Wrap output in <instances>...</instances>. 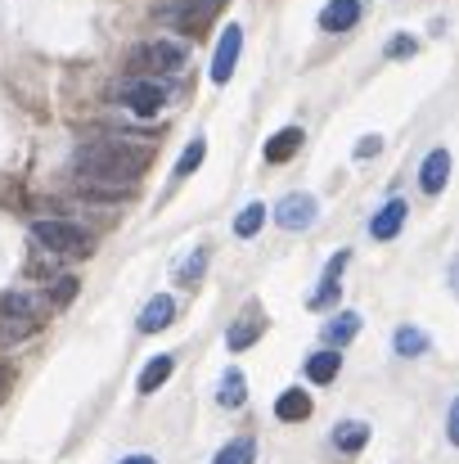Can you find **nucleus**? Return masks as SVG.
<instances>
[{
    "instance_id": "nucleus-1",
    "label": "nucleus",
    "mask_w": 459,
    "mask_h": 464,
    "mask_svg": "<svg viewBox=\"0 0 459 464\" xmlns=\"http://www.w3.org/2000/svg\"><path fill=\"white\" fill-rule=\"evenodd\" d=\"M153 162V145L136 140H91L77 150V171L91 185H136Z\"/></svg>"
},
{
    "instance_id": "nucleus-2",
    "label": "nucleus",
    "mask_w": 459,
    "mask_h": 464,
    "mask_svg": "<svg viewBox=\"0 0 459 464\" xmlns=\"http://www.w3.org/2000/svg\"><path fill=\"white\" fill-rule=\"evenodd\" d=\"M32 244L41 253H59V257H91L95 253V239L72 221H32Z\"/></svg>"
},
{
    "instance_id": "nucleus-3",
    "label": "nucleus",
    "mask_w": 459,
    "mask_h": 464,
    "mask_svg": "<svg viewBox=\"0 0 459 464\" xmlns=\"http://www.w3.org/2000/svg\"><path fill=\"white\" fill-rule=\"evenodd\" d=\"M185 59H189V50H185L180 41H145V45L131 50L127 68H131L136 77H158V72H180Z\"/></svg>"
},
{
    "instance_id": "nucleus-4",
    "label": "nucleus",
    "mask_w": 459,
    "mask_h": 464,
    "mask_svg": "<svg viewBox=\"0 0 459 464\" xmlns=\"http://www.w3.org/2000/svg\"><path fill=\"white\" fill-rule=\"evenodd\" d=\"M221 5H225V0H167V5H158V18H162L167 27H176V32L198 36V32L221 14Z\"/></svg>"
},
{
    "instance_id": "nucleus-5",
    "label": "nucleus",
    "mask_w": 459,
    "mask_h": 464,
    "mask_svg": "<svg viewBox=\"0 0 459 464\" xmlns=\"http://www.w3.org/2000/svg\"><path fill=\"white\" fill-rule=\"evenodd\" d=\"M118 95L136 118H158L167 109V86H158V77H131V82H122Z\"/></svg>"
},
{
    "instance_id": "nucleus-6",
    "label": "nucleus",
    "mask_w": 459,
    "mask_h": 464,
    "mask_svg": "<svg viewBox=\"0 0 459 464\" xmlns=\"http://www.w3.org/2000/svg\"><path fill=\"white\" fill-rule=\"evenodd\" d=\"M315 212H320V203H315L311 194H289V198H280V208H275V226H280V230H311V226H315Z\"/></svg>"
},
{
    "instance_id": "nucleus-7",
    "label": "nucleus",
    "mask_w": 459,
    "mask_h": 464,
    "mask_svg": "<svg viewBox=\"0 0 459 464\" xmlns=\"http://www.w3.org/2000/svg\"><path fill=\"white\" fill-rule=\"evenodd\" d=\"M239 50H244V27H225L221 32V45H216V54H212V82L216 86H225L230 82V72H234V63H239Z\"/></svg>"
},
{
    "instance_id": "nucleus-8",
    "label": "nucleus",
    "mask_w": 459,
    "mask_h": 464,
    "mask_svg": "<svg viewBox=\"0 0 459 464\" xmlns=\"http://www.w3.org/2000/svg\"><path fill=\"white\" fill-rule=\"evenodd\" d=\"M406 212H410V208H406L401 198H387V203L374 212V221H369V235H374L378 244L397 239V235H401V226H406Z\"/></svg>"
},
{
    "instance_id": "nucleus-9",
    "label": "nucleus",
    "mask_w": 459,
    "mask_h": 464,
    "mask_svg": "<svg viewBox=\"0 0 459 464\" xmlns=\"http://www.w3.org/2000/svg\"><path fill=\"white\" fill-rule=\"evenodd\" d=\"M360 23V0H329L320 9V27L324 32H351Z\"/></svg>"
},
{
    "instance_id": "nucleus-10",
    "label": "nucleus",
    "mask_w": 459,
    "mask_h": 464,
    "mask_svg": "<svg viewBox=\"0 0 459 464\" xmlns=\"http://www.w3.org/2000/svg\"><path fill=\"white\" fill-rule=\"evenodd\" d=\"M446 180H451V154L446 150H433V154L424 158V167H419V185H424V194H442Z\"/></svg>"
},
{
    "instance_id": "nucleus-11",
    "label": "nucleus",
    "mask_w": 459,
    "mask_h": 464,
    "mask_svg": "<svg viewBox=\"0 0 459 464\" xmlns=\"http://www.w3.org/2000/svg\"><path fill=\"white\" fill-rule=\"evenodd\" d=\"M262 329H266V320L257 315V307H248L234 324H230V334H225V343H230V352H244V347H253L257 338H262Z\"/></svg>"
},
{
    "instance_id": "nucleus-12",
    "label": "nucleus",
    "mask_w": 459,
    "mask_h": 464,
    "mask_svg": "<svg viewBox=\"0 0 459 464\" xmlns=\"http://www.w3.org/2000/svg\"><path fill=\"white\" fill-rule=\"evenodd\" d=\"M302 127H284V131H275L271 140H266V162H289V158L302 150Z\"/></svg>"
},
{
    "instance_id": "nucleus-13",
    "label": "nucleus",
    "mask_w": 459,
    "mask_h": 464,
    "mask_svg": "<svg viewBox=\"0 0 459 464\" xmlns=\"http://www.w3.org/2000/svg\"><path fill=\"white\" fill-rule=\"evenodd\" d=\"M171 315H176V303H171L167 294L149 298L145 311H140V334H158V329H167V324H171Z\"/></svg>"
},
{
    "instance_id": "nucleus-14",
    "label": "nucleus",
    "mask_w": 459,
    "mask_h": 464,
    "mask_svg": "<svg viewBox=\"0 0 459 464\" xmlns=\"http://www.w3.org/2000/svg\"><path fill=\"white\" fill-rule=\"evenodd\" d=\"M347 262H351V253H338V257L324 266V280H320V289L311 294V307H315V311L333 303V294H338V276H342V266H347Z\"/></svg>"
},
{
    "instance_id": "nucleus-15",
    "label": "nucleus",
    "mask_w": 459,
    "mask_h": 464,
    "mask_svg": "<svg viewBox=\"0 0 459 464\" xmlns=\"http://www.w3.org/2000/svg\"><path fill=\"white\" fill-rule=\"evenodd\" d=\"M360 334V315L356 311H342V315H333L329 324H324V343L329 347H342V343H351Z\"/></svg>"
},
{
    "instance_id": "nucleus-16",
    "label": "nucleus",
    "mask_w": 459,
    "mask_h": 464,
    "mask_svg": "<svg viewBox=\"0 0 459 464\" xmlns=\"http://www.w3.org/2000/svg\"><path fill=\"white\" fill-rule=\"evenodd\" d=\"M365 442H369V429H365L360 420H347V424H338V429H333V447H338L342 456H356Z\"/></svg>"
},
{
    "instance_id": "nucleus-17",
    "label": "nucleus",
    "mask_w": 459,
    "mask_h": 464,
    "mask_svg": "<svg viewBox=\"0 0 459 464\" xmlns=\"http://www.w3.org/2000/svg\"><path fill=\"white\" fill-rule=\"evenodd\" d=\"M275 415H280L284 424H302L306 415H311V397H306V392H298V388L280 392V401H275Z\"/></svg>"
},
{
    "instance_id": "nucleus-18",
    "label": "nucleus",
    "mask_w": 459,
    "mask_h": 464,
    "mask_svg": "<svg viewBox=\"0 0 459 464\" xmlns=\"http://www.w3.org/2000/svg\"><path fill=\"white\" fill-rule=\"evenodd\" d=\"M338 370H342V356H338V352H315V356L306 361V379H311V383H333Z\"/></svg>"
},
{
    "instance_id": "nucleus-19",
    "label": "nucleus",
    "mask_w": 459,
    "mask_h": 464,
    "mask_svg": "<svg viewBox=\"0 0 459 464\" xmlns=\"http://www.w3.org/2000/svg\"><path fill=\"white\" fill-rule=\"evenodd\" d=\"M216 401H221L225 411H239V406L248 401V383H244V374H239V370H225V379H221V392H216Z\"/></svg>"
},
{
    "instance_id": "nucleus-20",
    "label": "nucleus",
    "mask_w": 459,
    "mask_h": 464,
    "mask_svg": "<svg viewBox=\"0 0 459 464\" xmlns=\"http://www.w3.org/2000/svg\"><path fill=\"white\" fill-rule=\"evenodd\" d=\"M171 370H176V361H171V356H153L149 365H145V374H140V383H136V388L149 397V392H158V388L171 379Z\"/></svg>"
},
{
    "instance_id": "nucleus-21",
    "label": "nucleus",
    "mask_w": 459,
    "mask_h": 464,
    "mask_svg": "<svg viewBox=\"0 0 459 464\" xmlns=\"http://www.w3.org/2000/svg\"><path fill=\"white\" fill-rule=\"evenodd\" d=\"M14 315H41L32 294H0V320H14Z\"/></svg>"
},
{
    "instance_id": "nucleus-22",
    "label": "nucleus",
    "mask_w": 459,
    "mask_h": 464,
    "mask_svg": "<svg viewBox=\"0 0 459 464\" xmlns=\"http://www.w3.org/2000/svg\"><path fill=\"white\" fill-rule=\"evenodd\" d=\"M41 329V315H14V320H0V343H18L27 334Z\"/></svg>"
},
{
    "instance_id": "nucleus-23",
    "label": "nucleus",
    "mask_w": 459,
    "mask_h": 464,
    "mask_svg": "<svg viewBox=\"0 0 459 464\" xmlns=\"http://www.w3.org/2000/svg\"><path fill=\"white\" fill-rule=\"evenodd\" d=\"M392 347H397V356H419V352H428V334L424 329H397V338H392Z\"/></svg>"
},
{
    "instance_id": "nucleus-24",
    "label": "nucleus",
    "mask_w": 459,
    "mask_h": 464,
    "mask_svg": "<svg viewBox=\"0 0 459 464\" xmlns=\"http://www.w3.org/2000/svg\"><path fill=\"white\" fill-rule=\"evenodd\" d=\"M253 460H257V447H253L248 438H234L230 447H221V451H216V460L212 464H253Z\"/></svg>"
},
{
    "instance_id": "nucleus-25",
    "label": "nucleus",
    "mask_w": 459,
    "mask_h": 464,
    "mask_svg": "<svg viewBox=\"0 0 459 464\" xmlns=\"http://www.w3.org/2000/svg\"><path fill=\"white\" fill-rule=\"evenodd\" d=\"M262 221H266V208H262V203H248V208L239 212V221H234V235H239V239H253V235L262 230Z\"/></svg>"
},
{
    "instance_id": "nucleus-26",
    "label": "nucleus",
    "mask_w": 459,
    "mask_h": 464,
    "mask_svg": "<svg viewBox=\"0 0 459 464\" xmlns=\"http://www.w3.org/2000/svg\"><path fill=\"white\" fill-rule=\"evenodd\" d=\"M203 266H207V253H203V248H198V253H189V257L176 266V285L194 289V285H198V276H203Z\"/></svg>"
},
{
    "instance_id": "nucleus-27",
    "label": "nucleus",
    "mask_w": 459,
    "mask_h": 464,
    "mask_svg": "<svg viewBox=\"0 0 459 464\" xmlns=\"http://www.w3.org/2000/svg\"><path fill=\"white\" fill-rule=\"evenodd\" d=\"M203 158H207V145H203V140H194V145L180 154V162H176V171H171V176H176V180H185L189 171H198V162H203Z\"/></svg>"
},
{
    "instance_id": "nucleus-28",
    "label": "nucleus",
    "mask_w": 459,
    "mask_h": 464,
    "mask_svg": "<svg viewBox=\"0 0 459 464\" xmlns=\"http://www.w3.org/2000/svg\"><path fill=\"white\" fill-rule=\"evenodd\" d=\"M387 54H392V59H406V54H415V41H410V36H397V41L387 45Z\"/></svg>"
},
{
    "instance_id": "nucleus-29",
    "label": "nucleus",
    "mask_w": 459,
    "mask_h": 464,
    "mask_svg": "<svg viewBox=\"0 0 459 464\" xmlns=\"http://www.w3.org/2000/svg\"><path fill=\"white\" fill-rule=\"evenodd\" d=\"M378 150H383V140H378V136H365V140L356 145V158H369V154H378Z\"/></svg>"
},
{
    "instance_id": "nucleus-30",
    "label": "nucleus",
    "mask_w": 459,
    "mask_h": 464,
    "mask_svg": "<svg viewBox=\"0 0 459 464\" xmlns=\"http://www.w3.org/2000/svg\"><path fill=\"white\" fill-rule=\"evenodd\" d=\"M446 285H451V294L459 298V253L451 257V266H446Z\"/></svg>"
},
{
    "instance_id": "nucleus-31",
    "label": "nucleus",
    "mask_w": 459,
    "mask_h": 464,
    "mask_svg": "<svg viewBox=\"0 0 459 464\" xmlns=\"http://www.w3.org/2000/svg\"><path fill=\"white\" fill-rule=\"evenodd\" d=\"M9 383H14V370H9V365L0 361V401L9 397Z\"/></svg>"
},
{
    "instance_id": "nucleus-32",
    "label": "nucleus",
    "mask_w": 459,
    "mask_h": 464,
    "mask_svg": "<svg viewBox=\"0 0 459 464\" xmlns=\"http://www.w3.org/2000/svg\"><path fill=\"white\" fill-rule=\"evenodd\" d=\"M446 433H451V442L459 447V397H455V406H451V424H446Z\"/></svg>"
},
{
    "instance_id": "nucleus-33",
    "label": "nucleus",
    "mask_w": 459,
    "mask_h": 464,
    "mask_svg": "<svg viewBox=\"0 0 459 464\" xmlns=\"http://www.w3.org/2000/svg\"><path fill=\"white\" fill-rule=\"evenodd\" d=\"M122 464H158V460H153V456H127Z\"/></svg>"
}]
</instances>
